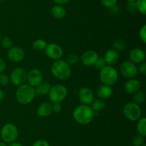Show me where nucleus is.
<instances>
[{"label": "nucleus", "instance_id": "obj_36", "mask_svg": "<svg viewBox=\"0 0 146 146\" xmlns=\"http://www.w3.org/2000/svg\"><path fill=\"white\" fill-rule=\"evenodd\" d=\"M32 146H49L48 142L46 140L44 139H39V140H37L33 143Z\"/></svg>", "mask_w": 146, "mask_h": 146}, {"label": "nucleus", "instance_id": "obj_16", "mask_svg": "<svg viewBox=\"0 0 146 146\" xmlns=\"http://www.w3.org/2000/svg\"><path fill=\"white\" fill-rule=\"evenodd\" d=\"M141 84L139 80L136 79L131 78L129 79L125 83V92L128 94H135V92L139 91L141 90Z\"/></svg>", "mask_w": 146, "mask_h": 146}, {"label": "nucleus", "instance_id": "obj_4", "mask_svg": "<svg viewBox=\"0 0 146 146\" xmlns=\"http://www.w3.org/2000/svg\"><path fill=\"white\" fill-rule=\"evenodd\" d=\"M100 79L104 84L112 86L118 82V72L112 66L106 65L100 70Z\"/></svg>", "mask_w": 146, "mask_h": 146}, {"label": "nucleus", "instance_id": "obj_7", "mask_svg": "<svg viewBox=\"0 0 146 146\" xmlns=\"http://www.w3.org/2000/svg\"><path fill=\"white\" fill-rule=\"evenodd\" d=\"M123 114L128 120L135 122L138 121L141 118L142 111L138 104L133 102H129L124 106Z\"/></svg>", "mask_w": 146, "mask_h": 146}, {"label": "nucleus", "instance_id": "obj_29", "mask_svg": "<svg viewBox=\"0 0 146 146\" xmlns=\"http://www.w3.org/2000/svg\"><path fill=\"white\" fill-rule=\"evenodd\" d=\"M79 56L77 54H75V53H72V54H68L66 57V62L68 63V64H72V65H74V64H76L77 63L79 62Z\"/></svg>", "mask_w": 146, "mask_h": 146}, {"label": "nucleus", "instance_id": "obj_2", "mask_svg": "<svg viewBox=\"0 0 146 146\" xmlns=\"http://www.w3.org/2000/svg\"><path fill=\"white\" fill-rule=\"evenodd\" d=\"M53 76L61 80H66L71 77V70L69 64L63 60H55L51 67Z\"/></svg>", "mask_w": 146, "mask_h": 146}, {"label": "nucleus", "instance_id": "obj_46", "mask_svg": "<svg viewBox=\"0 0 146 146\" xmlns=\"http://www.w3.org/2000/svg\"><path fill=\"white\" fill-rule=\"evenodd\" d=\"M1 34H0V41H1Z\"/></svg>", "mask_w": 146, "mask_h": 146}, {"label": "nucleus", "instance_id": "obj_35", "mask_svg": "<svg viewBox=\"0 0 146 146\" xmlns=\"http://www.w3.org/2000/svg\"><path fill=\"white\" fill-rule=\"evenodd\" d=\"M139 36L141 40H142L143 42H146V25L144 24L142 27L141 28L139 31Z\"/></svg>", "mask_w": 146, "mask_h": 146}, {"label": "nucleus", "instance_id": "obj_42", "mask_svg": "<svg viewBox=\"0 0 146 146\" xmlns=\"http://www.w3.org/2000/svg\"><path fill=\"white\" fill-rule=\"evenodd\" d=\"M3 99H4V92L1 90V89H0V102L2 101Z\"/></svg>", "mask_w": 146, "mask_h": 146}, {"label": "nucleus", "instance_id": "obj_11", "mask_svg": "<svg viewBox=\"0 0 146 146\" xmlns=\"http://www.w3.org/2000/svg\"><path fill=\"white\" fill-rule=\"evenodd\" d=\"M8 59L12 62L18 63L22 61L25 57V52L19 47H12L7 52Z\"/></svg>", "mask_w": 146, "mask_h": 146}, {"label": "nucleus", "instance_id": "obj_17", "mask_svg": "<svg viewBox=\"0 0 146 146\" xmlns=\"http://www.w3.org/2000/svg\"><path fill=\"white\" fill-rule=\"evenodd\" d=\"M104 59L105 60L106 64L110 66H113L116 64L117 62L119 60V54H118V51H116L115 50L110 49V50H107L106 52L105 53Z\"/></svg>", "mask_w": 146, "mask_h": 146}, {"label": "nucleus", "instance_id": "obj_21", "mask_svg": "<svg viewBox=\"0 0 146 146\" xmlns=\"http://www.w3.org/2000/svg\"><path fill=\"white\" fill-rule=\"evenodd\" d=\"M51 85L48 82H41L38 85L35 87L36 94L38 95H45L47 94L51 89Z\"/></svg>", "mask_w": 146, "mask_h": 146}, {"label": "nucleus", "instance_id": "obj_13", "mask_svg": "<svg viewBox=\"0 0 146 146\" xmlns=\"http://www.w3.org/2000/svg\"><path fill=\"white\" fill-rule=\"evenodd\" d=\"M78 98L82 104L89 105L94 100V93L88 87H82L78 92Z\"/></svg>", "mask_w": 146, "mask_h": 146}, {"label": "nucleus", "instance_id": "obj_25", "mask_svg": "<svg viewBox=\"0 0 146 146\" xmlns=\"http://www.w3.org/2000/svg\"><path fill=\"white\" fill-rule=\"evenodd\" d=\"M133 94V102H135V104L140 105V104H143L145 102V94L144 92L139 90V91Z\"/></svg>", "mask_w": 146, "mask_h": 146}, {"label": "nucleus", "instance_id": "obj_31", "mask_svg": "<svg viewBox=\"0 0 146 146\" xmlns=\"http://www.w3.org/2000/svg\"><path fill=\"white\" fill-rule=\"evenodd\" d=\"M118 0H101V2L105 7L108 9H113L117 4Z\"/></svg>", "mask_w": 146, "mask_h": 146}, {"label": "nucleus", "instance_id": "obj_20", "mask_svg": "<svg viewBox=\"0 0 146 146\" xmlns=\"http://www.w3.org/2000/svg\"><path fill=\"white\" fill-rule=\"evenodd\" d=\"M51 13L53 17H54L55 19H63L66 16V11L65 8L63 6L56 4V5L54 6L51 8Z\"/></svg>", "mask_w": 146, "mask_h": 146}, {"label": "nucleus", "instance_id": "obj_26", "mask_svg": "<svg viewBox=\"0 0 146 146\" xmlns=\"http://www.w3.org/2000/svg\"><path fill=\"white\" fill-rule=\"evenodd\" d=\"M113 47L116 51H123L126 47V42L121 38L116 39L113 42Z\"/></svg>", "mask_w": 146, "mask_h": 146}, {"label": "nucleus", "instance_id": "obj_10", "mask_svg": "<svg viewBox=\"0 0 146 146\" xmlns=\"http://www.w3.org/2000/svg\"><path fill=\"white\" fill-rule=\"evenodd\" d=\"M44 50L47 57L54 60H60L64 54L62 47L55 43L47 44Z\"/></svg>", "mask_w": 146, "mask_h": 146}, {"label": "nucleus", "instance_id": "obj_45", "mask_svg": "<svg viewBox=\"0 0 146 146\" xmlns=\"http://www.w3.org/2000/svg\"><path fill=\"white\" fill-rule=\"evenodd\" d=\"M128 1H135V0H127Z\"/></svg>", "mask_w": 146, "mask_h": 146}, {"label": "nucleus", "instance_id": "obj_3", "mask_svg": "<svg viewBox=\"0 0 146 146\" xmlns=\"http://www.w3.org/2000/svg\"><path fill=\"white\" fill-rule=\"evenodd\" d=\"M36 95L35 89L29 84L19 86L15 92L16 99L22 104H28L33 101Z\"/></svg>", "mask_w": 146, "mask_h": 146}, {"label": "nucleus", "instance_id": "obj_19", "mask_svg": "<svg viewBox=\"0 0 146 146\" xmlns=\"http://www.w3.org/2000/svg\"><path fill=\"white\" fill-rule=\"evenodd\" d=\"M53 112L52 104L49 102H44L37 107L36 113L40 117H47Z\"/></svg>", "mask_w": 146, "mask_h": 146}, {"label": "nucleus", "instance_id": "obj_6", "mask_svg": "<svg viewBox=\"0 0 146 146\" xmlns=\"http://www.w3.org/2000/svg\"><path fill=\"white\" fill-rule=\"evenodd\" d=\"M19 135L17 126L13 123H7L1 130V137L6 143H11L16 141Z\"/></svg>", "mask_w": 146, "mask_h": 146}, {"label": "nucleus", "instance_id": "obj_23", "mask_svg": "<svg viewBox=\"0 0 146 146\" xmlns=\"http://www.w3.org/2000/svg\"><path fill=\"white\" fill-rule=\"evenodd\" d=\"M137 130L138 134L145 137L146 136V119L145 117H141L137 123Z\"/></svg>", "mask_w": 146, "mask_h": 146}, {"label": "nucleus", "instance_id": "obj_32", "mask_svg": "<svg viewBox=\"0 0 146 146\" xmlns=\"http://www.w3.org/2000/svg\"><path fill=\"white\" fill-rule=\"evenodd\" d=\"M127 10L129 11L131 14H135L138 11L137 9L136 4H135V1H128V4H127Z\"/></svg>", "mask_w": 146, "mask_h": 146}, {"label": "nucleus", "instance_id": "obj_18", "mask_svg": "<svg viewBox=\"0 0 146 146\" xmlns=\"http://www.w3.org/2000/svg\"><path fill=\"white\" fill-rule=\"evenodd\" d=\"M113 89L111 86L103 84L100 86L96 92L97 96L101 100H108L113 95Z\"/></svg>", "mask_w": 146, "mask_h": 146}, {"label": "nucleus", "instance_id": "obj_24", "mask_svg": "<svg viewBox=\"0 0 146 146\" xmlns=\"http://www.w3.org/2000/svg\"><path fill=\"white\" fill-rule=\"evenodd\" d=\"M46 45V42L44 41V40H41V39H38V40H35L34 42V43L32 44V47L36 51L41 52L45 50Z\"/></svg>", "mask_w": 146, "mask_h": 146}, {"label": "nucleus", "instance_id": "obj_14", "mask_svg": "<svg viewBox=\"0 0 146 146\" xmlns=\"http://www.w3.org/2000/svg\"><path fill=\"white\" fill-rule=\"evenodd\" d=\"M98 55L96 52L90 50L84 52L81 57V61L85 66H94L98 59Z\"/></svg>", "mask_w": 146, "mask_h": 146}, {"label": "nucleus", "instance_id": "obj_15", "mask_svg": "<svg viewBox=\"0 0 146 146\" xmlns=\"http://www.w3.org/2000/svg\"><path fill=\"white\" fill-rule=\"evenodd\" d=\"M129 57L131 61L134 64H141L145 61V53L142 49L134 48L130 52Z\"/></svg>", "mask_w": 146, "mask_h": 146}, {"label": "nucleus", "instance_id": "obj_12", "mask_svg": "<svg viewBox=\"0 0 146 146\" xmlns=\"http://www.w3.org/2000/svg\"><path fill=\"white\" fill-rule=\"evenodd\" d=\"M27 80L28 81L29 84L34 87H36L41 82H43L42 72L36 68L31 69L27 73Z\"/></svg>", "mask_w": 146, "mask_h": 146}, {"label": "nucleus", "instance_id": "obj_28", "mask_svg": "<svg viewBox=\"0 0 146 146\" xmlns=\"http://www.w3.org/2000/svg\"><path fill=\"white\" fill-rule=\"evenodd\" d=\"M137 9L141 14H146V0H135Z\"/></svg>", "mask_w": 146, "mask_h": 146}, {"label": "nucleus", "instance_id": "obj_44", "mask_svg": "<svg viewBox=\"0 0 146 146\" xmlns=\"http://www.w3.org/2000/svg\"><path fill=\"white\" fill-rule=\"evenodd\" d=\"M6 0H0V5H1V4H2Z\"/></svg>", "mask_w": 146, "mask_h": 146}, {"label": "nucleus", "instance_id": "obj_38", "mask_svg": "<svg viewBox=\"0 0 146 146\" xmlns=\"http://www.w3.org/2000/svg\"><path fill=\"white\" fill-rule=\"evenodd\" d=\"M52 110L56 113H58L61 110V104L60 102L54 103L52 104Z\"/></svg>", "mask_w": 146, "mask_h": 146}, {"label": "nucleus", "instance_id": "obj_8", "mask_svg": "<svg viewBox=\"0 0 146 146\" xmlns=\"http://www.w3.org/2000/svg\"><path fill=\"white\" fill-rule=\"evenodd\" d=\"M27 73L26 70L22 67H17L11 72L9 80L14 85L20 86L25 84L27 82Z\"/></svg>", "mask_w": 146, "mask_h": 146}, {"label": "nucleus", "instance_id": "obj_27", "mask_svg": "<svg viewBox=\"0 0 146 146\" xmlns=\"http://www.w3.org/2000/svg\"><path fill=\"white\" fill-rule=\"evenodd\" d=\"M1 45L3 48L6 50H9L13 46V40L9 37H4L1 39Z\"/></svg>", "mask_w": 146, "mask_h": 146}, {"label": "nucleus", "instance_id": "obj_30", "mask_svg": "<svg viewBox=\"0 0 146 146\" xmlns=\"http://www.w3.org/2000/svg\"><path fill=\"white\" fill-rule=\"evenodd\" d=\"M132 143L133 146H143L145 143V139H144L143 136L138 134L133 137Z\"/></svg>", "mask_w": 146, "mask_h": 146}, {"label": "nucleus", "instance_id": "obj_34", "mask_svg": "<svg viewBox=\"0 0 146 146\" xmlns=\"http://www.w3.org/2000/svg\"><path fill=\"white\" fill-rule=\"evenodd\" d=\"M9 82V77L4 73L0 74V85L6 86Z\"/></svg>", "mask_w": 146, "mask_h": 146}, {"label": "nucleus", "instance_id": "obj_41", "mask_svg": "<svg viewBox=\"0 0 146 146\" xmlns=\"http://www.w3.org/2000/svg\"><path fill=\"white\" fill-rule=\"evenodd\" d=\"M8 146H24V145H23L21 143H19V142L14 141V142H13V143H9V145H8Z\"/></svg>", "mask_w": 146, "mask_h": 146}, {"label": "nucleus", "instance_id": "obj_33", "mask_svg": "<svg viewBox=\"0 0 146 146\" xmlns=\"http://www.w3.org/2000/svg\"><path fill=\"white\" fill-rule=\"evenodd\" d=\"M106 65V64L104 59L102 58V57H98V59H97V60L96 61L94 66L96 68L98 69V70H101V69L104 68Z\"/></svg>", "mask_w": 146, "mask_h": 146}, {"label": "nucleus", "instance_id": "obj_47", "mask_svg": "<svg viewBox=\"0 0 146 146\" xmlns=\"http://www.w3.org/2000/svg\"><path fill=\"white\" fill-rule=\"evenodd\" d=\"M143 146H146V145H143Z\"/></svg>", "mask_w": 146, "mask_h": 146}, {"label": "nucleus", "instance_id": "obj_5", "mask_svg": "<svg viewBox=\"0 0 146 146\" xmlns=\"http://www.w3.org/2000/svg\"><path fill=\"white\" fill-rule=\"evenodd\" d=\"M67 88L64 85L57 84L51 86L48 93L49 100L53 103H61L67 96Z\"/></svg>", "mask_w": 146, "mask_h": 146}, {"label": "nucleus", "instance_id": "obj_39", "mask_svg": "<svg viewBox=\"0 0 146 146\" xmlns=\"http://www.w3.org/2000/svg\"><path fill=\"white\" fill-rule=\"evenodd\" d=\"M6 67H7V65H6L5 62L0 57V74L4 72V70H6Z\"/></svg>", "mask_w": 146, "mask_h": 146}, {"label": "nucleus", "instance_id": "obj_9", "mask_svg": "<svg viewBox=\"0 0 146 146\" xmlns=\"http://www.w3.org/2000/svg\"><path fill=\"white\" fill-rule=\"evenodd\" d=\"M120 72L125 78H133L138 74V67L131 61H125L120 66Z\"/></svg>", "mask_w": 146, "mask_h": 146}, {"label": "nucleus", "instance_id": "obj_40", "mask_svg": "<svg viewBox=\"0 0 146 146\" xmlns=\"http://www.w3.org/2000/svg\"><path fill=\"white\" fill-rule=\"evenodd\" d=\"M54 2L56 3L58 5H65V4H67L70 1V0H53Z\"/></svg>", "mask_w": 146, "mask_h": 146}, {"label": "nucleus", "instance_id": "obj_22", "mask_svg": "<svg viewBox=\"0 0 146 146\" xmlns=\"http://www.w3.org/2000/svg\"><path fill=\"white\" fill-rule=\"evenodd\" d=\"M106 102L104 100L101 99H97V100H94L93 102L91 103V108L94 110V112L96 113H98V112H101L105 109L106 107Z\"/></svg>", "mask_w": 146, "mask_h": 146}, {"label": "nucleus", "instance_id": "obj_37", "mask_svg": "<svg viewBox=\"0 0 146 146\" xmlns=\"http://www.w3.org/2000/svg\"><path fill=\"white\" fill-rule=\"evenodd\" d=\"M138 72H139L141 74H143L145 75L146 74V63L145 62H142L141 63L139 67H138Z\"/></svg>", "mask_w": 146, "mask_h": 146}, {"label": "nucleus", "instance_id": "obj_43", "mask_svg": "<svg viewBox=\"0 0 146 146\" xmlns=\"http://www.w3.org/2000/svg\"><path fill=\"white\" fill-rule=\"evenodd\" d=\"M0 146H8L5 142H0Z\"/></svg>", "mask_w": 146, "mask_h": 146}, {"label": "nucleus", "instance_id": "obj_1", "mask_svg": "<svg viewBox=\"0 0 146 146\" xmlns=\"http://www.w3.org/2000/svg\"><path fill=\"white\" fill-rule=\"evenodd\" d=\"M73 116L76 121L81 125L89 124L94 117V112L89 105L81 104L74 110Z\"/></svg>", "mask_w": 146, "mask_h": 146}]
</instances>
